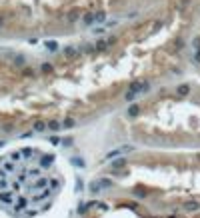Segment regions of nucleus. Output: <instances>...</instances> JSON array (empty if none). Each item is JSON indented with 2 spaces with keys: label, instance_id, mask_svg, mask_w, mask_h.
I'll return each mask as SVG.
<instances>
[{
  "label": "nucleus",
  "instance_id": "nucleus-1",
  "mask_svg": "<svg viewBox=\"0 0 200 218\" xmlns=\"http://www.w3.org/2000/svg\"><path fill=\"white\" fill-rule=\"evenodd\" d=\"M54 156L36 148L14 150L0 158V208L14 216H36L52 204L62 178L52 172Z\"/></svg>",
  "mask_w": 200,
  "mask_h": 218
},
{
  "label": "nucleus",
  "instance_id": "nucleus-2",
  "mask_svg": "<svg viewBox=\"0 0 200 218\" xmlns=\"http://www.w3.org/2000/svg\"><path fill=\"white\" fill-rule=\"evenodd\" d=\"M148 82H144V80H134L132 84H130V92L126 94V100H132V98L136 96V94H140V92H146L148 90Z\"/></svg>",
  "mask_w": 200,
  "mask_h": 218
},
{
  "label": "nucleus",
  "instance_id": "nucleus-3",
  "mask_svg": "<svg viewBox=\"0 0 200 218\" xmlns=\"http://www.w3.org/2000/svg\"><path fill=\"white\" fill-rule=\"evenodd\" d=\"M130 150H134V148L132 146H120V148H116V150L108 152V154H106V160H108V158H114V156H122V154H126V152H130Z\"/></svg>",
  "mask_w": 200,
  "mask_h": 218
},
{
  "label": "nucleus",
  "instance_id": "nucleus-4",
  "mask_svg": "<svg viewBox=\"0 0 200 218\" xmlns=\"http://www.w3.org/2000/svg\"><path fill=\"white\" fill-rule=\"evenodd\" d=\"M94 20H96V14H92V12H88V14H86V16H84V18H82V22L86 24V26H90V24L94 22Z\"/></svg>",
  "mask_w": 200,
  "mask_h": 218
},
{
  "label": "nucleus",
  "instance_id": "nucleus-5",
  "mask_svg": "<svg viewBox=\"0 0 200 218\" xmlns=\"http://www.w3.org/2000/svg\"><path fill=\"white\" fill-rule=\"evenodd\" d=\"M198 206H200L198 202H184V208H186V210H198Z\"/></svg>",
  "mask_w": 200,
  "mask_h": 218
},
{
  "label": "nucleus",
  "instance_id": "nucleus-6",
  "mask_svg": "<svg viewBox=\"0 0 200 218\" xmlns=\"http://www.w3.org/2000/svg\"><path fill=\"white\" fill-rule=\"evenodd\" d=\"M188 92H190V86H188V84H182V86L178 88V94H182V96H186Z\"/></svg>",
  "mask_w": 200,
  "mask_h": 218
},
{
  "label": "nucleus",
  "instance_id": "nucleus-7",
  "mask_svg": "<svg viewBox=\"0 0 200 218\" xmlns=\"http://www.w3.org/2000/svg\"><path fill=\"white\" fill-rule=\"evenodd\" d=\"M106 46H108V40H98V42H96V48H98V50H104L106 48Z\"/></svg>",
  "mask_w": 200,
  "mask_h": 218
},
{
  "label": "nucleus",
  "instance_id": "nucleus-8",
  "mask_svg": "<svg viewBox=\"0 0 200 218\" xmlns=\"http://www.w3.org/2000/svg\"><path fill=\"white\" fill-rule=\"evenodd\" d=\"M64 54H66V56H74V54H76V50L72 48V46H66V48H64Z\"/></svg>",
  "mask_w": 200,
  "mask_h": 218
},
{
  "label": "nucleus",
  "instance_id": "nucleus-9",
  "mask_svg": "<svg viewBox=\"0 0 200 218\" xmlns=\"http://www.w3.org/2000/svg\"><path fill=\"white\" fill-rule=\"evenodd\" d=\"M96 20H98V22H104L106 20V12H96Z\"/></svg>",
  "mask_w": 200,
  "mask_h": 218
},
{
  "label": "nucleus",
  "instance_id": "nucleus-10",
  "mask_svg": "<svg viewBox=\"0 0 200 218\" xmlns=\"http://www.w3.org/2000/svg\"><path fill=\"white\" fill-rule=\"evenodd\" d=\"M128 114H130V116H136V114H138V106H130Z\"/></svg>",
  "mask_w": 200,
  "mask_h": 218
},
{
  "label": "nucleus",
  "instance_id": "nucleus-11",
  "mask_svg": "<svg viewBox=\"0 0 200 218\" xmlns=\"http://www.w3.org/2000/svg\"><path fill=\"white\" fill-rule=\"evenodd\" d=\"M76 18H78V12H70V16H68V22H74Z\"/></svg>",
  "mask_w": 200,
  "mask_h": 218
},
{
  "label": "nucleus",
  "instance_id": "nucleus-12",
  "mask_svg": "<svg viewBox=\"0 0 200 218\" xmlns=\"http://www.w3.org/2000/svg\"><path fill=\"white\" fill-rule=\"evenodd\" d=\"M52 70V66H50V64H42V72H50Z\"/></svg>",
  "mask_w": 200,
  "mask_h": 218
},
{
  "label": "nucleus",
  "instance_id": "nucleus-13",
  "mask_svg": "<svg viewBox=\"0 0 200 218\" xmlns=\"http://www.w3.org/2000/svg\"><path fill=\"white\" fill-rule=\"evenodd\" d=\"M50 128H52V130H58V128H60V124H58V122H50V124H48Z\"/></svg>",
  "mask_w": 200,
  "mask_h": 218
},
{
  "label": "nucleus",
  "instance_id": "nucleus-14",
  "mask_svg": "<svg viewBox=\"0 0 200 218\" xmlns=\"http://www.w3.org/2000/svg\"><path fill=\"white\" fill-rule=\"evenodd\" d=\"M46 48H50V50H56V42H48V44H46Z\"/></svg>",
  "mask_w": 200,
  "mask_h": 218
},
{
  "label": "nucleus",
  "instance_id": "nucleus-15",
  "mask_svg": "<svg viewBox=\"0 0 200 218\" xmlns=\"http://www.w3.org/2000/svg\"><path fill=\"white\" fill-rule=\"evenodd\" d=\"M34 128H36V130H44V122H36V126H34Z\"/></svg>",
  "mask_w": 200,
  "mask_h": 218
},
{
  "label": "nucleus",
  "instance_id": "nucleus-16",
  "mask_svg": "<svg viewBox=\"0 0 200 218\" xmlns=\"http://www.w3.org/2000/svg\"><path fill=\"white\" fill-rule=\"evenodd\" d=\"M64 126L68 128V126H74V120H64Z\"/></svg>",
  "mask_w": 200,
  "mask_h": 218
},
{
  "label": "nucleus",
  "instance_id": "nucleus-17",
  "mask_svg": "<svg viewBox=\"0 0 200 218\" xmlns=\"http://www.w3.org/2000/svg\"><path fill=\"white\" fill-rule=\"evenodd\" d=\"M194 58H196V60L200 62V48H198V52H194Z\"/></svg>",
  "mask_w": 200,
  "mask_h": 218
}]
</instances>
